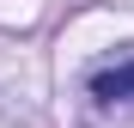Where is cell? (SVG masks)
<instances>
[{
  "instance_id": "6da1fadb",
  "label": "cell",
  "mask_w": 134,
  "mask_h": 128,
  "mask_svg": "<svg viewBox=\"0 0 134 128\" xmlns=\"http://www.w3.org/2000/svg\"><path fill=\"white\" fill-rule=\"evenodd\" d=\"M92 98H98V104H128V98H134V61L98 67V73H92Z\"/></svg>"
}]
</instances>
